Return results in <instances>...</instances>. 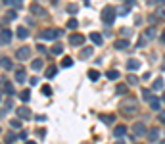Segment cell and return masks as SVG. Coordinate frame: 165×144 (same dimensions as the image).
Listing matches in <instances>:
<instances>
[{
    "label": "cell",
    "instance_id": "31",
    "mask_svg": "<svg viewBox=\"0 0 165 144\" xmlns=\"http://www.w3.org/2000/svg\"><path fill=\"white\" fill-rule=\"evenodd\" d=\"M71 66H73V60H71L69 56H67V58H63V60H62V67H71Z\"/></svg>",
    "mask_w": 165,
    "mask_h": 144
},
{
    "label": "cell",
    "instance_id": "19",
    "mask_svg": "<svg viewBox=\"0 0 165 144\" xmlns=\"http://www.w3.org/2000/svg\"><path fill=\"white\" fill-rule=\"evenodd\" d=\"M148 138H150V142H157V138H159V129H152L148 133Z\"/></svg>",
    "mask_w": 165,
    "mask_h": 144
},
{
    "label": "cell",
    "instance_id": "35",
    "mask_svg": "<svg viewBox=\"0 0 165 144\" xmlns=\"http://www.w3.org/2000/svg\"><path fill=\"white\" fill-rule=\"evenodd\" d=\"M67 12L69 13H77L79 12V6L77 4H67Z\"/></svg>",
    "mask_w": 165,
    "mask_h": 144
},
{
    "label": "cell",
    "instance_id": "27",
    "mask_svg": "<svg viewBox=\"0 0 165 144\" xmlns=\"http://www.w3.org/2000/svg\"><path fill=\"white\" fill-rule=\"evenodd\" d=\"M88 79H90V81H98V79H100V71L98 69H90L88 71Z\"/></svg>",
    "mask_w": 165,
    "mask_h": 144
},
{
    "label": "cell",
    "instance_id": "28",
    "mask_svg": "<svg viewBox=\"0 0 165 144\" xmlns=\"http://www.w3.org/2000/svg\"><path fill=\"white\" fill-rule=\"evenodd\" d=\"M19 96H21V102H29V100H31V92L29 90H21Z\"/></svg>",
    "mask_w": 165,
    "mask_h": 144
},
{
    "label": "cell",
    "instance_id": "9",
    "mask_svg": "<svg viewBox=\"0 0 165 144\" xmlns=\"http://www.w3.org/2000/svg\"><path fill=\"white\" fill-rule=\"evenodd\" d=\"M92 54H94V48L92 46H84V48H81V52H79L81 60H87V58H90Z\"/></svg>",
    "mask_w": 165,
    "mask_h": 144
},
{
    "label": "cell",
    "instance_id": "10",
    "mask_svg": "<svg viewBox=\"0 0 165 144\" xmlns=\"http://www.w3.org/2000/svg\"><path fill=\"white\" fill-rule=\"evenodd\" d=\"M16 81H17V83H21V85H23V83L27 81V75H25V69H23V67L16 69Z\"/></svg>",
    "mask_w": 165,
    "mask_h": 144
},
{
    "label": "cell",
    "instance_id": "54",
    "mask_svg": "<svg viewBox=\"0 0 165 144\" xmlns=\"http://www.w3.org/2000/svg\"><path fill=\"white\" fill-rule=\"evenodd\" d=\"M0 98H2V94H0Z\"/></svg>",
    "mask_w": 165,
    "mask_h": 144
},
{
    "label": "cell",
    "instance_id": "29",
    "mask_svg": "<svg viewBox=\"0 0 165 144\" xmlns=\"http://www.w3.org/2000/svg\"><path fill=\"white\" fill-rule=\"evenodd\" d=\"M16 17H17V12L16 10H8V12H6V21H13Z\"/></svg>",
    "mask_w": 165,
    "mask_h": 144
},
{
    "label": "cell",
    "instance_id": "37",
    "mask_svg": "<svg viewBox=\"0 0 165 144\" xmlns=\"http://www.w3.org/2000/svg\"><path fill=\"white\" fill-rule=\"evenodd\" d=\"M129 89V85H117V94H125Z\"/></svg>",
    "mask_w": 165,
    "mask_h": 144
},
{
    "label": "cell",
    "instance_id": "42",
    "mask_svg": "<svg viewBox=\"0 0 165 144\" xmlns=\"http://www.w3.org/2000/svg\"><path fill=\"white\" fill-rule=\"evenodd\" d=\"M10 125H12L13 129H19V127H21V121H19V119H12V121H10Z\"/></svg>",
    "mask_w": 165,
    "mask_h": 144
},
{
    "label": "cell",
    "instance_id": "47",
    "mask_svg": "<svg viewBox=\"0 0 165 144\" xmlns=\"http://www.w3.org/2000/svg\"><path fill=\"white\" fill-rule=\"evenodd\" d=\"M123 2H125L127 6H133V4H134V0H123Z\"/></svg>",
    "mask_w": 165,
    "mask_h": 144
},
{
    "label": "cell",
    "instance_id": "3",
    "mask_svg": "<svg viewBox=\"0 0 165 144\" xmlns=\"http://www.w3.org/2000/svg\"><path fill=\"white\" fill-rule=\"evenodd\" d=\"M121 108H123V113H136L138 110H136V100L134 98H129V100H125L123 104H121Z\"/></svg>",
    "mask_w": 165,
    "mask_h": 144
},
{
    "label": "cell",
    "instance_id": "50",
    "mask_svg": "<svg viewBox=\"0 0 165 144\" xmlns=\"http://www.w3.org/2000/svg\"><path fill=\"white\" fill-rule=\"evenodd\" d=\"M25 144H37V142H25Z\"/></svg>",
    "mask_w": 165,
    "mask_h": 144
},
{
    "label": "cell",
    "instance_id": "34",
    "mask_svg": "<svg viewBox=\"0 0 165 144\" xmlns=\"http://www.w3.org/2000/svg\"><path fill=\"white\" fill-rule=\"evenodd\" d=\"M4 142H6V144L16 142V135H13V133H8V135H6V138H4Z\"/></svg>",
    "mask_w": 165,
    "mask_h": 144
},
{
    "label": "cell",
    "instance_id": "16",
    "mask_svg": "<svg viewBox=\"0 0 165 144\" xmlns=\"http://www.w3.org/2000/svg\"><path fill=\"white\" fill-rule=\"evenodd\" d=\"M0 83H2V86H4V92H6L8 96L16 94V90H13V85H12V83H6V81H0Z\"/></svg>",
    "mask_w": 165,
    "mask_h": 144
},
{
    "label": "cell",
    "instance_id": "5",
    "mask_svg": "<svg viewBox=\"0 0 165 144\" xmlns=\"http://www.w3.org/2000/svg\"><path fill=\"white\" fill-rule=\"evenodd\" d=\"M31 13H33V16H39V17H46L48 16V12L42 8L40 4H37V2L31 4Z\"/></svg>",
    "mask_w": 165,
    "mask_h": 144
},
{
    "label": "cell",
    "instance_id": "44",
    "mask_svg": "<svg viewBox=\"0 0 165 144\" xmlns=\"http://www.w3.org/2000/svg\"><path fill=\"white\" fill-rule=\"evenodd\" d=\"M121 35H123V37H131V31H129V29H121Z\"/></svg>",
    "mask_w": 165,
    "mask_h": 144
},
{
    "label": "cell",
    "instance_id": "52",
    "mask_svg": "<svg viewBox=\"0 0 165 144\" xmlns=\"http://www.w3.org/2000/svg\"><path fill=\"white\" fill-rule=\"evenodd\" d=\"M117 144H123V142H117Z\"/></svg>",
    "mask_w": 165,
    "mask_h": 144
},
{
    "label": "cell",
    "instance_id": "25",
    "mask_svg": "<svg viewBox=\"0 0 165 144\" xmlns=\"http://www.w3.org/2000/svg\"><path fill=\"white\" fill-rule=\"evenodd\" d=\"M56 71H58V67H56V66H50V67H46V71H44V75H46L48 79H52V77L56 75Z\"/></svg>",
    "mask_w": 165,
    "mask_h": 144
},
{
    "label": "cell",
    "instance_id": "45",
    "mask_svg": "<svg viewBox=\"0 0 165 144\" xmlns=\"http://www.w3.org/2000/svg\"><path fill=\"white\" fill-rule=\"evenodd\" d=\"M17 138H21V140H25V138H27V133H25V131H21V133H19V136H17Z\"/></svg>",
    "mask_w": 165,
    "mask_h": 144
},
{
    "label": "cell",
    "instance_id": "20",
    "mask_svg": "<svg viewBox=\"0 0 165 144\" xmlns=\"http://www.w3.org/2000/svg\"><path fill=\"white\" fill-rule=\"evenodd\" d=\"M106 77L110 79V81H117V79H119V71H117V69H110V71L106 73Z\"/></svg>",
    "mask_w": 165,
    "mask_h": 144
},
{
    "label": "cell",
    "instance_id": "14",
    "mask_svg": "<svg viewBox=\"0 0 165 144\" xmlns=\"http://www.w3.org/2000/svg\"><path fill=\"white\" fill-rule=\"evenodd\" d=\"M16 35H17V39H21V40H25L27 37H29V31H27L25 27H17V29H16Z\"/></svg>",
    "mask_w": 165,
    "mask_h": 144
},
{
    "label": "cell",
    "instance_id": "49",
    "mask_svg": "<svg viewBox=\"0 0 165 144\" xmlns=\"http://www.w3.org/2000/svg\"><path fill=\"white\" fill-rule=\"evenodd\" d=\"M161 40H163V42H165V33H163V35H161Z\"/></svg>",
    "mask_w": 165,
    "mask_h": 144
},
{
    "label": "cell",
    "instance_id": "4",
    "mask_svg": "<svg viewBox=\"0 0 165 144\" xmlns=\"http://www.w3.org/2000/svg\"><path fill=\"white\" fill-rule=\"evenodd\" d=\"M16 58H17L19 62L29 60V58H31V48H29V46H21V48L17 50V52H16Z\"/></svg>",
    "mask_w": 165,
    "mask_h": 144
},
{
    "label": "cell",
    "instance_id": "26",
    "mask_svg": "<svg viewBox=\"0 0 165 144\" xmlns=\"http://www.w3.org/2000/svg\"><path fill=\"white\" fill-rule=\"evenodd\" d=\"M127 46H129V40H127V39H121V40L115 42V48H117V50H125Z\"/></svg>",
    "mask_w": 165,
    "mask_h": 144
},
{
    "label": "cell",
    "instance_id": "7",
    "mask_svg": "<svg viewBox=\"0 0 165 144\" xmlns=\"http://www.w3.org/2000/svg\"><path fill=\"white\" fill-rule=\"evenodd\" d=\"M10 40H12V31L10 29H2V31H0V42H2V44H8Z\"/></svg>",
    "mask_w": 165,
    "mask_h": 144
},
{
    "label": "cell",
    "instance_id": "46",
    "mask_svg": "<svg viewBox=\"0 0 165 144\" xmlns=\"http://www.w3.org/2000/svg\"><path fill=\"white\" fill-rule=\"evenodd\" d=\"M159 119H161L163 123H165V112H163V110H159Z\"/></svg>",
    "mask_w": 165,
    "mask_h": 144
},
{
    "label": "cell",
    "instance_id": "6",
    "mask_svg": "<svg viewBox=\"0 0 165 144\" xmlns=\"http://www.w3.org/2000/svg\"><path fill=\"white\" fill-rule=\"evenodd\" d=\"M69 44L83 46V44H84V37H83V35H71V37H69Z\"/></svg>",
    "mask_w": 165,
    "mask_h": 144
},
{
    "label": "cell",
    "instance_id": "15",
    "mask_svg": "<svg viewBox=\"0 0 165 144\" xmlns=\"http://www.w3.org/2000/svg\"><path fill=\"white\" fill-rule=\"evenodd\" d=\"M90 40L94 42L96 46H102V42H104V39H102V35H100V33H90Z\"/></svg>",
    "mask_w": 165,
    "mask_h": 144
},
{
    "label": "cell",
    "instance_id": "23",
    "mask_svg": "<svg viewBox=\"0 0 165 144\" xmlns=\"http://www.w3.org/2000/svg\"><path fill=\"white\" fill-rule=\"evenodd\" d=\"M4 4L6 6H12V8H21V0H4Z\"/></svg>",
    "mask_w": 165,
    "mask_h": 144
},
{
    "label": "cell",
    "instance_id": "22",
    "mask_svg": "<svg viewBox=\"0 0 165 144\" xmlns=\"http://www.w3.org/2000/svg\"><path fill=\"white\" fill-rule=\"evenodd\" d=\"M127 133V127L125 125H117L115 129H113V135H115V136H123Z\"/></svg>",
    "mask_w": 165,
    "mask_h": 144
},
{
    "label": "cell",
    "instance_id": "12",
    "mask_svg": "<svg viewBox=\"0 0 165 144\" xmlns=\"http://www.w3.org/2000/svg\"><path fill=\"white\" fill-rule=\"evenodd\" d=\"M148 102H150V108H152V110H156V112H159V110H161V100H159V98L152 96V98L148 100Z\"/></svg>",
    "mask_w": 165,
    "mask_h": 144
},
{
    "label": "cell",
    "instance_id": "18",
    "mask_svg": "<svg viewBox=\"0 0 165 144\" xmlns=\"http://www.w3.org/2000/svg\"><path fill=\"white\" fill-rule=\"evenodd\" d=\"M138 67H140V62H138V60H134V58H133V60H129V62H127V69L136 71Z\"/></svg>",
    "mask_w": 165,
    "mask_h": 144
},
{
    "label": "cell",
    "instance_id": "11",
    "mask_svg": "<svg viewBox=\"0 0 165 144\" xmlns=\"http://www.w3.org/2000/svg\"><path fill=\"white\" fill-rule=\"evenodd\" d=\"M17 117L19 119H29L31 117V110L29 108H17Z\"/></svg>",
    "mask_w": 165,
    "mask_h": 144
},
{
    "label": "cell",
    "instance_id": "17",
    "mask_svg": "<svg viewBox=\"0 0 165 144\" xmlns=\"http://www.w3.org/2000/svg\"><path fill=\"white\" fill-rule=\"evenodd\" d=\"M98 117H100V121H104V123H107V125L115 121V115H107V113H100Z\"/></svg>",
    "mask_w": 165,
    "mask_h": 144
},
{
    "label": "cell",
    "instance_id": "30",
    "mask_svg": "<svg viewBox=\"0 0 165 144\" xmlns=\"http://www.w3.org/2000/svg\"><path fill=\"white\" fill-rule=\"evenodd\" d=\"M156 16L159 19H165V6H159V8L156 10Z\"/></svg>",
    "mask_w": 165,
    "mask_h": 144
},
{
    "label": "cell",
    "instance_id": "51",
    "mask_svg": "<svg viewBox=\"0 0 165 144\" xmlns=\"http://www.w3.org/2000/svg\"><path fill=\"white\" fill-rule=\"evenodd\" d=\"M161 2H163V4H165V0H161Z\"/></svg>",
    "mask_w": 165,
    "mask_h": 144
},
{
    "label": "cell",
    "instance_id": "8",
    "mask_svg": "<svg viewBox=\"0 0 165 144\" xmlns=\"http://www.w3.org/2000/svg\"><path fill=\"white\" fill-rule=\"evenodd\" d=\"M133 133H134L136 136L146 135V125H144V123H134V125H133Z\"/></svg>",
    "mask_w": 165,
    "mask_h": 144
},
{
    "label": "cell",
    "instance_id": "48",
    "mask_svg": "<svg viewBox=\"0 0 165 144\" xmlns=\"http://www.w3.org/2000/svg\"><path fill=\"white\" fill-rule=\"evenodd\" d=\"M50 2H52V4H54V6H56V4H58V0H50Z\"/></svg>",
    "mask_w": 165,
    "mask_h": 144
},
{
    "label": "cell",
    "instance_id": "1",
    "mask_svg": "<svg viewBox=\"0 0 165 144\" xmlns=\"http://www.w3.org/2000/svg\"><path fill=\"white\" fill-rule=\"evenodd\" d=\"M115 13H117V10L113 8V6H106V8L102 10V21L106 25H111L113 19H115Z\"/></svg>",
    "mask_w": 165,
    "mask_h": 144
},
{
    "label": "cell",
    "instance_id": "24",
    "mask_svg": "<svg viewBox=\"0 0 165 144\" xmlns=\"http://www.w3.org/2000/svg\"><path fill=\"white\" fill-rule=\"evenodd\" d=\"M42 67H44V63H42V60H35V62L31 63V69H33V71H40Z\"/></svg>",
    "mask_w": 165,
    "mask_h": 144
},
{
    "label": "cell",
    "instance_id": "41",
    "mask_svg": "<svg viewBox=\"0 0 165 144\" xmlns=\"http://www.w3.org/2000/svg\"><path fill=\"white\" fill-rule=\"evenodd\" d=\"M77 25H79L77 19H69V21H67V29H77Z\"/></svg>",
    "mask_w": 165,
    "mask_h": 144
},
{
    "label": "cell",
    "instance_id": "33",
    "mask_svg": "<svg viewBox=\"0 0 165 144\" xmlns=\"http://www.w3.org/2000/svg\"><path fill=\"white\" fill-rule=\"evenodd\" d=\"M127 85H131V86H134V85H138V79H136L134 75H129V77H127Z\"/></svg>",
    "mask_w": 165,
    "mask_h": 144
},
{
    "label": "cell",
    "instance_id": "38",
    "mask_svg": "<svg viewBox=\"0 0 165 144\" xmlns=\"http://www.w3.org/2000/svg\"><path fill=\"white\" fill-rule=\"evenodd\" d=\"M131 12V6H123V8H119L117 13H121V16H127V13Z\"/></svg>",
    "mask_w": 165,
    "mask_h": 144
},
{
    "label": "cell",
    "instance_id": "2",
    "mask_svg": "<svg viewBox=\"0 0 165 144\" xmlns=\"http://www.w3.org/2000/svg\"><path fill=\"white\" fill-rule=\"evenodd\" d=\"M39 37L44 39V40H54V39L62 37V31H60V29H44V31L39 33Z\"/></svg>",
    "mask_w": 165,
    "mask_h": 144
},
{
    "label": "cell",
    "instance_id": "36",
    "mask_svg": "<svg viewBox=\"0 0 165 144\" xmlns=\"http://www.w3.org/2000/svg\"><path fill=\"white\" fill-rule=\"evenodd\" d=\"M63 52V46L62 44H54L52 46V54H62Z\"/></svg>",
    "mask_w": 165,
    "mask_h": 144
},
{
    "label": "cell",
    "instance_id": "43",
    "mask_svg": "<svg viewBox=\"0 0 165 144\" xmlns=\"http://www.w3.org/2000/svg\"><path fill=\"white\" fill-rule=\"evenodd\" d=\"M144 44H146V37H140V39H138V48H142Z\"/></svg>",
    "mask_w": 165,
    "mask_h": 144
},
{
    "label": "cell",
    "instance_id": "39",
    "mask_svg": "<svg viewBox=\"0 0 165 144\" xmlns=\"http://www.w3.org/2000/svg\"><path fill=\"white\" fill-rule=\"evenodd\" d=\"M142 98H144L146 102H148V100L152 98V90H148V89H144V90H142Z\"/></svg>",
    "mask_w": 165,
    "mask_h": 144
},
{
    "label": "cell",
    "instance_id": "32",
    "mask_svg": "<svg viewBox=\"0 0 165 144\" xmlns=\"http://www.w3.org/2000/svg\"><path fill=\"white\" fill-rule=\"evenodd\" d=\"M154 37H156V29L154 27H148L146 29V40L148 39H154Z\"/></svg>",
    "mask_w": 165,
    "mask_h": 144
},
{
    "label": "cell",
    "instance_id": "40",
    "mask_svg": "<svg viewBox=\"0 0 165 144\" xmlns=\"http://www.w3.org/2000/svg\"><path fill=\"white\" fill-rule=\"evenodd\" d=\"M42 94H44V96H50V94H52V89H50L48 85H44V86H42Z\"/></svg>",
    "mask_w": 165,
    "mask_h": 144
},
{
    "label": "cell",
    "instance_id": "21",
    "mask_svg": "<svg viewBox=\"0 0 165 144\" xmlns=\"http://www.w3.org/2000/svg\"><path fill=\"white\" fill-rule=\"evenodd\" d=\"M163 85H165V81H163L161 77H159V79H156L154 85H152V90H161V89H163Z\"/></svg>",
    "mask_w": 165,
    "mask_h": 144
},
{
    "label": "cell",
    "instance_id": "53",
    "mask_svg": "<svg viewBox=\"0 0 165 144\" xmlns=\"http://www.w3.org/2000/svg\"><path fill=\"white\" fill-rule=\"evenodd\" d=\"M163 100H165V94H163Z\"/></svg>",
    "mask_w": 165,
    "mask_h": 144
},
{
    "label": "cell",
    "instance_id": "13",
    "mask_svg": "<svg viewBox=\"0 0 165 144\" xmlns=\"http://www.w3.org/2000/svg\"><path fill=\"white\" fill-rule=\"evenodd\" d=\"M0 67L6 69V71H12L13 69V63L8 60V58H0Z\"/></svg>",
    "mask_w": 165,
    "mask_h": 144
}]
</instances>
